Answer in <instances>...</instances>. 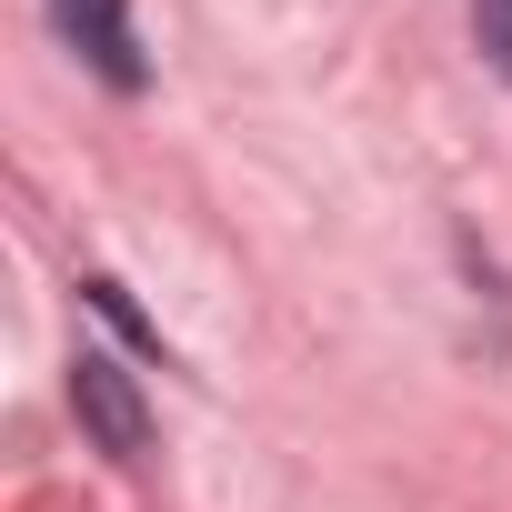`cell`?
Segmentation results:
<instances>
[{"label": "cell", "mask_w": 512, "mask_h": 512, "mask_svg": "<svg viewBox=\"0 0 512 512\" xmlns=\"http://www.w3.org/2000/svg\"><path fill=\"white\" fill-rule=\"evenodd\" d=\"M472 31H482V51H492V71L512 81V0H472Z\"/></svg>", "instance_id": "3"}, {"label": "cell", "mask_w": 512, "mask_h": 512, "mask_svg": "<svg viewBox=\"0 0 512 512\" xmlns=\"http://www.w3.org/2000/svg\"><path fill=\"white\" fill-rule=\"evenodd\" d=\"M51 21L91 51V71H101L111 91H141V81H151V61H141V41H131V11H121V0H51Z\"/></svg>", "instance_id": "2"}, {"label": "cell", "mask_w": 512, "mask_h": 512, "mask_svg": "<svg viewBox=\"0 0 512 512\" xmlns=\"http://www.w3.org/2000/svg\"><path fill=\"white\" fill-rule=\"evenodd\" d=\"M71 412L91 422V442H101L111 462H141V452H151V412H141V392H131V372H121L111 352H81V362H71Z\"/></svg>", "instance_id": "1"}]
</instances>
